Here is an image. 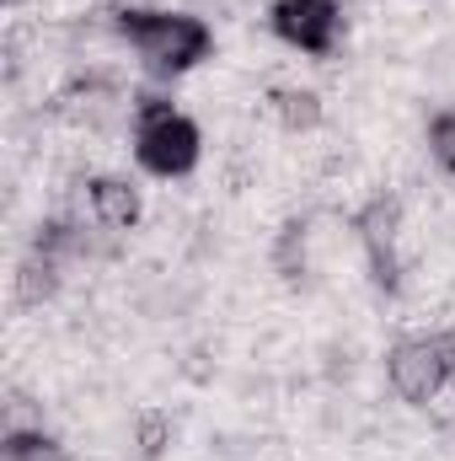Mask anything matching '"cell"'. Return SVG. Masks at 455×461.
<instances>
[{"mask_svg":"<svg viewBox=\"0 0 455 461\" xmlns=\"http://www.w3.org/2000/svg\"><path fill=\"white\" fill-rule=\"evenodd\" d=\"M268 27L279 43H290L311 59H327L343 38V5L338 0H273Z\"/></svg>","mask_w":455,"mask_h":461,"instance_id":"4","label":"cell"},{"mask_svg":"<svg viewBox=\"0 0 455 461\" xmlns=\"http://www.w3.org/2000/svg\"><path fill=\"white\" fill-rule=\"evenodd\" d=\"M5 461H70V451L38 424V429H5Z\"/></svg>","mask_w":455,"mask_h":461,"instance_id":"9","label":"cell"},{"mask_svg":"<svg viewBox=\"0 0 455 461\" xmlns=\"http://www.w3.org/2000/svg\"><path fill=\"white\" fill-rule=\"evenodd\" d=\"M268 108H273V118H279L290 134H311V129L322 123V97L306 92V86H284V92H273Z\"/></svg>","mask_w":455,"mask_h":461,"instance_id":"8","label":"cell"},{"mask_svg":"<svg viewBox=\"0 0 455 461\" xmlns=\"http://www.w3.org/2000/svg\"><path fill=\"white\" fill-rule=\"evenodd\" d=\"M440 344H445V359H451V370H455V328L451 333H440Z\"/></svg>","mask_w":455,"mask_h":461,"instance_id":"13","label":"cell"},{"mask_svg":"<svg viewBox=\"0 0 455 461\" xmlns=\"http://www.w3.org/2000/svg\"><path fill=\"white\" fill-rule=\"evenodd\" d=\"M353 230H359V247L370 258V279L380 290H402V199L375 194L353 215Z\"/></svg>","mask_w":455,"mask_h":461,"instance_id":"5","label":"cell"},{"mask_svg":"<svg viewBox=\"0 0 455 461\" xmlns=\"http://www.w3.org/2000/svg\"><path fill=\"white\" fill-rule=\"evenodd\" d=\"M86 210H92V221L103 230H134L145 204H139V188L129 177L97 172V177H86Z\"/></svg>","mask_w":455,"mask_h":461,"instance_id":"6","label":"cell"},{"mask_svg":"<svg viewBox=\"0 0 455 461\" xmlns=\"http://www.w3.org/2000/svg\"><path fill=\"white\" fill-rule=\"evenodd\" d=\"M108 27L139 54V65H145L150 76H161V81L193 70V65L210 59V49H215L210 22H199V16H188V11L118 5V11H108Z\"/></svg>","mask_w":455,"mask_h":461,"instance_id":"1","label":"cell"},{"mask_svg":"<svg viewBox=\"0 0 455 461\" xmlns=\"http://www.w3.org/2000/svg\"><path fill=\"white\" fill-rule=\"evenodd\" d=\"M429 156H434L445 172H455V108L434 113V123H429Z\"/></svg>","mask_w":455,"mask_h":461,"instance_id":"12","label":"cell"},{"mask_svg":"<svg viewBox=\"0 0 455 461\" xmlns=\"http://www.w3.org/2000/svg\"><path fill=\"white\" fill-rule=\"evenodd\" d=\"M166 446H172V419H166V413H156V408L134 413V456L156 461V456H166Z\"/></svg>","mask_w":455,"mask_h":461,"instance_id":"10","label":"cell"},{"mask_svg":"<svg viewBox=\"0 0 455 461\" xmlns=\"http://www.w3.org/2000/svg\"><path fill=\"white\" fill-rule=\"evenodd\" d=\"M306 221H290V226L273 236V268L284 274V279H300L306 274Z\"/></svg>","mask_w":455,"mask_h":461,"instance_id":"11","label":"cell"},{"mask_svg":"<svg viewBox=\"0 0 455 461\" xmlns=\"http://www.w3.org/2000/svg\"><path fill=\"white\" fill-rule=\"evenodd\" d=\"M59 285H65V263L32 247V252L16 263V279H11V301H16L22 312H38V306H49V301L59 295Z\"/></svg>","mask_w":455,"mask_h":461,"instance_id":"7","label":"cell"},{"mask_svg":"<svg viewBox=\"0 0 455 461\" xmlns=\"http://www.w3.org/2000/svg\"><path fill=\"white\" fill-rule=\"evenodd\" d=\"M386 381H391V392H397L402 402L429 408V402L455 381L440 333H424V339H402V344H391V354H386Z\"/></svg>","mask_w":455,"mask_h":461,"instance_id":"3","label":"cell"},{"mask_svg":"<svg viewBox=\"0 0 455 461\" xmlns=\"http://www.w3.org/2000/svg\"><path fill=\"white\" fill-rule=\"evenodd\" d=\"M204 156V134L188 113L172 108V97L139 92L134 97V161L156 177H188Z\"/></svg>","mask_w":455,"mask_h":461,"instance_id":"2","label":"cell"}]
</instances>
